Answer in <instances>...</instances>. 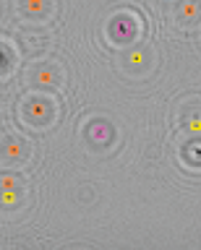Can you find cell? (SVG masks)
<instances>
[{
  "instance_id": "obj_1",
  "label": "cell",
  "mask_w": 201,
  "mask_h": 250,
  "mask_svg": "<svg viewBox=\"0 0 201 250\" xmlns=\"http://www.w3.org/2000/svg\"><path fill=\"white\" fill-rule=\"evenodd\" d=\"M21 115H26V120L40 130H47L52 123H55L58 115V104L55 99H47L45 94H32L21 102Z\"/></svg>"
},
{
  "instance_id": "obj_2",
  "label": "cell",
  "mask_w": 201,
  "mask_h": 250,
  "mask_svg": "<svg viewBox=\"0 0 201 250\" xmlns=\"http://www.w3.org/2000/svg\"><path fill=\"white\" fill-rule=\"evenodd\" d=\"M29 86L34 89H60L66 81V70L60 68V62H37V65L29 68L26 73Z\"/></svg>"
},
{
  "instance_id": "obj_3",
  "label": "cell",
  "mask_w": 201,
  "mask_h": 250,
  "mask_svg": "<svg viewBox=\"0 0 201 250\" xmlns=\"http://www.w3.org/2000/svg\"><path fill=\"white\" fill-rule=\"evenodd\" d=\"M120 70L128 76H134V78H144L146 73L154 70V52L149 47H134V50H128L123 55Z\"/></svg>"
},
{
  "instance_id": "obj_4",
  "label": "cell",
  "mask_w": 201,
  "mask_h": 250,
  "mask_svg": "<svg viewBox=\"0 0 201 250\" xmlns=\"http://www.w3.org/2000/svg\"><path fill=\"white\" fill-rule=\"evenodd\" d=\"M29 154H32V144H29L26 138L8 136L0 144V156H3V162H21V159H26Z\"/></svg>"
},
{
  "instance_id": "obj_5",
  "label": "cell",
  "mask_w": 201,
  "mask_h": 250,
  "mask_svg": "<svg viewBox=\"0 0 201 250\" xmlns=\"http://www.w3.org/2000/svg\"><path fill=\"white\" fill-rule=\"evenodd\" d=\"M173 16L180 26H193L201 21V0H178Z\"/></svg>"
},
{
  "instance_id": "obj_6",
  "label": "cell",
  "mask_w": 201,
  "mask_h": 250,
  "mask_svg": "<svg viewBox=\"0 0 201 250\" xmlns=\"http://www.w3.org/2000/svg\"><path fill=\"white\" fill-rule=\"evenodd\" d=\"M19 11L32 21H42V19H50L52 16V11H55V0H21Z\"/></svg>"
},
{
  "instance_id": "obj_7",
  "label": "cell",
  "mask_w": 201,
  "mask_h": 250,
  "mask_svg": "<svg viewBox=\"0 0 201 250\" xmlns=\"http://www.w3.org/2000/svg\"><path fill=\"white\" fill-rule=\"evenodd\" d=\"M175 123H178V128H183V130H201V109L191 107V102H185V104H180V109H178Z\"/></svg>"
},
{
  "instance_id": "obj_8",
  "label": "cell",
  "mask_w": 201,
  "mask_h": 250,
  "mask_svg": "<svg viewBox=\"0 0 201 250\" xmlns=\"http://www.w3.org/2000/svg\"><path fill=\"white\" fill-rule=\"evenodd\" d=\"M21 193H24V183H21L16 175L0 177V201L3 203H16Z\"/></svg>"
},
{
  "instance_id": "obj_9",
  "label": "cell",
  "mask_w": 201,
  "mask_h": 250,
  "mask_svg": "<svg viewBox=\"0 0 201 250\" xmlns=\"http://www.w3.org/2000/svg\"><path fill=\"white\" fill-rule=\"evenodd\" d=\"M24 44H26V50L29 52H40L47 47V37L40 34V37H32V34H24Z\"/></svg>"
},
{
  "instance_id": "obj_10",
  "label": "cell",
  "mask_w": 201,
  "mask_h": 250,
  "mask_svg": "<svg viewBox=\"0 0 201 250\" xmlns=\"http://www.w3.org/2000/svg\"><path fill=\"white\" fill-rule=\"evenodd\" d=\"M175 3H178V0H154V5H157L159 11H173Z\"/></svg>"
}]
</instances>
